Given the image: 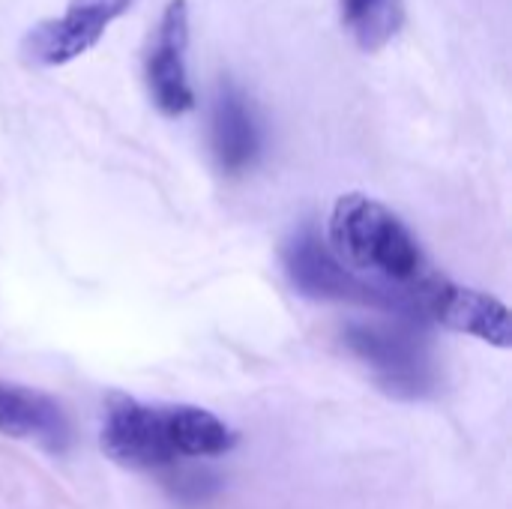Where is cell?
<instances>
[{
	"mask_svg": "<svg viewBox=\"0 0 512 509\" xmlns=\"http://www.w3.org/2000/svg\"><path fill=\"white\" fill-rule=\"evenodd\" d=\"M99 441L111 462L132 471H159L177 462L168 408L144 405L123 393L108 396Z\"/></svg>",
	"mask_w": 512,
	"mask_h": 509,
	"instance_id": "5b68a950",
	"label": "cell"
},
{
	"mask_svg": "<svg viewBox=\"0 0 512 509\" xmlns=\"http://www.w3.org/2000/svg\"><path fill=\"white\" fill-rule=\"evenodd\" d=\"M282 264L291 279V285L312 300H336V303H360L369 309L393 312L405 321L411 318L408 294L387 291L357 273H351L345 264L336 261L327 240L315 228H300L285 246H282Z\"/></svg>",
	"mask_w": 512,
	"mask_h": 509,
	"instance_id": "3957f363",
	"label": "cell"
},
{
	"mask_svg": "<svg viewBox=\"0 0 512 509\" xmlns=\"http://www.w3.org/2000/svg\"><path fill=\"white\" fill-rule=\"evenodd\" d=\"M327 246L339 264L387 291L408 294L432 273L402 216L363 192L342 195L333 204Z\"/></svg>",
	"mask_w": 512,
	"mask_h": 509,
	"instance_id": "6da1fadb",
	"label": "cell"
},
{
	"mask_svg": "<svg viewBox=\"0 0 512 509\" xmlns=\"http://www.w3.org/2000/svg\"><path fill=\"white\" fill-rule=\"evenodd\" d=\"M408 303L414 321H435L447 330L474 336L495 348L512 345L510 309L486 291L456 285L438 273H426L408 291Z\"/></svg>",
	"mask_w": 512,
	"mask_h": 509,
	"instance_id": "277c9868",
	"label": "cell"
},
{
	"mask_svg": "<svg viewBox=\"0 0 512 509\" xmlns=\"http://www.w3.org/2000/svg\"><path fill=\"white\" fill-rule=\"evenodd\" d=\"M138 0H69L63 15L33 24L21 39V57L30 66L54 69L84 57L105 30Z\"/></svg>",
	"mask_w": 512,
	"mask_h": 509,
	"instance_id": "8992f818",
	"label": "cell"
},
{
	"mask_svg": "<svg viewBox=\"0 0 512 509\" xmlns=\"http://www.w3.org/2000/svg\"><path fill=\"white\" fill-rule=\"evenodd\" d=\"M168 420L177 459L225 456L237 444V435L216 414L198 405H168Z\"/></svg>",
	"mask_w": 512,
	"mask_h": 509,
	"instance_id": "30bf717a",
	"label": "cell"
},
{
	"mask_svg": "<svg viewBox=\"0 0 512 509\" xmlns=\"http://www.w3.org/2000/svg\"><path fill=\"white\" fill-rule=\"evenodd\" d=\"M0 435L30 441L54 456L72 447V426L66 411L45 393L0 381Z\"/></svg>",
	"mask_w": 512,
	"mask_h": 509,
	"instance_id": "9c48e42d",
	"label": "cell"
},
{
	"mask_svg": "<svg viewBox=\"0 0 512 509\" xmlns=\"http://www.w3.org/2000/svg\"><path fill=\"white\" fill-rule=\"evenodd\" d=\"M210 150L222 174H246L264 150V126L252 96L234 78H219L210 102Z\"/></svg>",
	"mask_w": 512,
	"mask_h": 509,
	"instance_id": "ba28073f",
	"label": "cell"
},
{
	"mask_svg": "<svg viewBox=\"0 0 512 509\" xmlns=\"http://www.w3.org/2000/svg\"><path fill=\"white\" fill-rule=\"evenodd\" d=\"M189 3L168 0L144 54V84L150 102L165 117H183L195 108L189 81Z\"/></svg>",
	"mask_w": 512,
	"mask_h": 509,
	"instance_id": "52a82bcc",
	"label": "cell"
},
{
	"mask_svg": "<svg viewBox=\"0 0 512 509\" xmlns=\"http://www.w3.org/2000/svg\"><path fill=\"white\" fill-rule=\"evenodd\" d=\"M342 342L384 393L411 402L435 393L438 369L426 336H420L411 321H354L342 330Z\"/></svg>",
	"mask_w": 512,
	"mask_h": 509,
	"instance_id": "7a4b0ae2",
	"label": "cell"
},
{
	"mask_svg": "<svg viewBox=\"0 0 512 509\" xmlns=\"http://www.w3.org/2000/svg\"><path fill=\"white\" fill-rule=\"evenodd\" d=\"M342 27L360 51L387 48L405 27L402 0H339Z\"/></svg>",
	"mask_w": 512,
	"mask_h": 509,
	"instance_id": "8fae6325",
	"label": "cell"
}]
</instances>
